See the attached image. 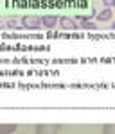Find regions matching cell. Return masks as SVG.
<instances>
[{
    "instance_id": "6da1fadb",
    "label": "cell",
    "mask_w": 115,
    "mask_h": 134,
    "mask_svg": "<svg viewBox=\"0 0 115 134\" xmlns=\"http://www.w3.org/2000/svg\"><path fill=\"white\" fill-rule=\"evenodd\" d=\"M22 29H27V31H40L42 25V16H36V14H25L22 16Z\"/></svg>"
},
{
    "instance_id": "7a4b0ae2",
    "label": "cell",
    "mask_w": 115,
    "mask_h": 134,
    "mask_svg": "<svg viewBox=\"0 0 115 134\" xmlns=\"http://www.w3.org/2000/svg\"><path fill=\"white\" fill-rule=\"evenodd\" d=\"M61 131V125L58 124H40L36 125L34 134H59Z\"/></svg>"
},
{
    "instance_id": "3957f363",
    "label": "cell",
    "mask_w": 115,
    "mask_h": 134,
    "mask_svg": "<svg viewBox=\"0 0 115 134\" xmlns=\"http://www.w3.org/2000/svg\"><path fill=\"white\" fill-rule=\"evenodd\" d=\"M58 25L61 27L63 31H76V29H79V25H77L76 18H70V16H59Z\"/></svg>"
},
{
    "instance_id": "277c9868",
    "label": "cell",
    "mask_w": 115,
    "mask_h": 134,
    "mask_svg": "<svg viewBox=\"0 0 115 134\" xmlns=\"http://www.w3.org/2000/svg\"><path fill=\"white\" fill-rule=\"evenodd\" d=\"M76 21H77V25L84 29V31H97V23L95 21H90L88 16H76Z\"/></svg>"
},
{
    "instance_id": "5b68a950",
    "label": "cell",
    "mask_w": 115,
    "mask_h": 134,
    "mask_svg": "<svg viewBox=\"0 0 115 134\" xmlns=\"http://www.w3.org/2000/svg\"><path fill=\"white\" fill-rule=\"evenodd\" d=\"M58 21H59V16H56V14H43L42 16V25L43 29H54V27H58Z\"/></svg>"
},
{
    "instance_id": "8992f818",
    "label": "cell",
    "mask_w": 115,
    "mask_h": 134,
    "mask_svg": "<svg viewBox=\"0 0 115 134\" xmlns=\"http://www.w3.org/2000/svg\"><path fill=\"white\" fill-rule=\"evenodd\" d=\"M112 16H113V13H112V7H104V9H101L97 14H95V18L97 21H110L112 20Z\"/></svg>"
},
{
    "instance_id": "52a82bcc",
    "label": "cell",
    "mask_w": 115,
    "mask_h": 134,
    "mask_svg": "<svg viewBox=\"0 0 115 134\" xmlns=\"http://www.w3.org/2000/svg\"><path fill=\"white\" fill-rule=\"evenodd\" d=\"M16 129V124H0V134H14Z\"/></svg>"
},
{
    "instance_id": "ba28073f",
    "label": "cell",
    "mask_w": 115,
    "mask_h": 134,
    "mask_svg": "<svg viewBox=\"0 0 115 134\" xmlns=\"http://www.w3.org/2000/svg\"><path fill=\"white\" fill-rule=\"evenodd\" d=\"M2 27L4 29H22V23L16 18H9V20H6V23H2Z\"/></svg>"
},
{
    "instance_id": "9c48e42d",
    "label": "cell",
    "mask_w": 115,
    "mask_h": 134,
    "mask_svg": "<svg viewBox=\"0 0 115 134\" xmlns=\"http://www.w3.org/2000/svg\"><path fill=\"white\" fill-rule=\"evenodd\" d=\"M103 134H115V124H106L103 127Z\"/></svg>"
},
{
    "instance_id": "30bf717a",
    "label": "cell",
    "mask_w": 115,
    "mask_h": 134,
    "mask_svg": "<svg viewBox=\"0 0 115 134\" xmlns=\"http://www.w3.org/2000/svg\"><path fill=\"white\" fill-rule=\"evenodd\" d=\"M103 5H104V7H113L115 0H103Z\"/></svg>"
},
{
    "instance_id": "8fae6325",
    "label": "cell",
    "mask_w": 115,
    "mask_h": 134,
    "mask_svg": "<svg viewBox=\"0 0 115 134\" xmlns=\"http://www.w3.org/2000/svg\"><path fill=\"white\" fill-rule=\"evenodd\" d=\"M110 27H112V29L115 31V21H112V25H110Z\"/></svg>"
},
{
    "instance_id": "7c38bea8",
    "label": "cell",
    "mask_w": 115,
    "mask_h": 134,
    "mask_svg": "<svg viewBox=\"0 0 115 134\" xmlns=\"http://www.w3.org/2000/svg\"><path fill=\"white\" fill-rule=\"evenodd\" d=\"M0 21H2V20H0ZM0 27H2V23H0Z\"/></svg>"
},
{
    "instance_id": "4fadbf2b",
    "label": "cell",
    "mask_w": 115,
    "mask_h": 134,
    "mask_svg": "<svg viewBox=\"0 0 115 134\" xmlns=\"http://www.w3.org/2000/svg\"><path fill=\"white\" fill-rule=\"evenodd\" d=\"M113 7H115V5H113Z\"/></svg>"
}]
</instances>
